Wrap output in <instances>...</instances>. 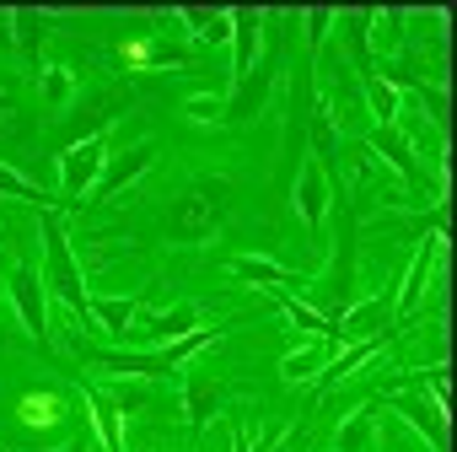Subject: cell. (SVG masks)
I'll use <instances>...</instances> for the list:
<instances>
[{"label":"cell","mask_w":457,"mask_h":452,"mask_svg":"<svg viewBox=\"0 0 457 452\" xmlns=\"http://www.w3.org/2000/svg\"><path fill=\"white\" fill-rule=\"evenodd\" d=\"M38 243H44V286H49V297H54L65 313L87 318V329H97V323H92L87 270H81V259H76V248H71V238H65L60 210H49V205L38 210Z\"/></svg>","instance_id":"obj_1"},{"label":"cell","mask_w":457,"mask_h":452,"mask_svg":"<svg viewBox=\"0 0 457 452\" xmlns=\"http://www.w3.org/2000/svg\"><path fill=\"white\" fill-rule=\"evenodd\" d=\"M226 194H232L226 178H210V172L194 178L188 194L172 210V243H210L220 232V221H226Z\"/></svg>","instance_id":"obj_2"},{"label":"cell","mask_w":457,"mask_h":452,"mask_svg":"<svg viewBox=\"0 0 457 452\" xmlns=\"http://www.w3.org/2000/svg\"><path fill=\"white\" fill-rule=\"evenodd\" d=\"M328 270H318L312 275V291H318V307L312 313H323V318H339L345 307H350V286H355V215L345 210V226L328 238Z\"/></svg>","instance_id":"obj_3"},{"label":"cell","mask_w":457,"mask_h":452,"mask_svg":"<svg viewBox=\"0 0 457 452\" xmlns=\"http://www.w3.org/2000/svg\"><path fill=\"white\" fill-rule=\"evenodd\" d=\"M6 291H12V302H17V313H22V323H28V339L54 361L60 350H54V323H49V286H44V270H38V264H12V270H6Z\"/></svg>","instance_id":"obj_4"},{"label":"cell","mask_w":457,"mask_h":452,"mask_svg":"<svg viewBox=\"0 0 457 452\" xmlns=\"http://www.w3.org/2000/svg\"><path fill=\"white\" fill-rule=\"evenodd\" d=\"M103 162H108V135H87V140H76V146H65L54 156V167H60V205L65 210L71 205H87Z\"/></svg>","instance_id":"obj_5"},{"label":"cell","mask_w":457,"mask_h":452,"mask_svg":"<svg viewBox=\"0 0 457 452\" xmlns=\"http://www.w3.org/2000/svg\"><path fill=\"white\" fill-rule=\"evenodd\" d=\"M210 366H215V345L178 366V377H183V414H188V431H194V436L220 414V377H215Z\"/></svg>","instance_id":"obj_6"},{"label":"cell","mask_w":457,"mask_h":452,"mask_svg":"<svg viewBox=\"0 0 457 452\" xmlns=\"http://www.w3.org/2000/svg\"><path fill=\"white\" fill-rule=\"evenodd\" d=\"M393 291L382 297H366V302H350L339 318H334V345H361V339H387L393 329Z\"/></svg>","instance_id":"obj_7"},{"label":"cell","mask_w":457,"mask_h":452,"mask_svg":"<svg viewBox=\"0 0 457 452\" xmlns=\"http://www.w3.org/2000/svg\"><path fill=\"white\" fill-rule=\"evenodd\" d=\"M151 162H156V140H135L129 151L108 156V162H103V172H97V183H92V194H87V205H103V199L124 194L135 178H145V172H151Z\"/></svg>","instance_id":"obj_8"},{"label":"cell","mask_w":457,"mask_h":452,"mask_svg":"<svg viewBox=\"0 0 457 452\" xmlns=\"http://www.w3.org/2000/svg\"><path fill=\"white\" fill-rule=\"evenodd\" d=\"M387 409H393V414H398V420H403L425 447H430V452H446V447H452V436H446V409H436L425 393L398 388V393L387 398Z\"/></svg>","instance_id":"obj_9"},{"label":"cell","mask_w":457,"mask_h":452,"mask_svg":"<svg viewBox=\"0 0 457 452\" xmlns=\"http://www.w3.org/2000/svg\"><path fill=\"white\" fill-rule=\"evenodd\" d=\"M328 205H334V183H328L323 162L318 156H302V167H296V215H302V226H307L312 238H323Z\"/></svg>","instance_id":"obj_10"},{"label":"cell","mask_w":457,"mask_h":452,"mask_svg":"<svg viewBox=\"0 0 457 452\" xmlns=\"http://www.w3.org/2000/svg\"><path fill=\"white\" fill-rule=\"evenodd\" d=\"M194 329H199V307H194V302H178L172 313H145V307H140V313H135V329H129L124 339L156 350V345H172V339H183V334H194Z\"/></svg>","instance_id":"obj_11"},{"label":"cell","mask_w":457,"mask_h":452,"mask_svg":"<svg viewBox=\"0 0 457 452\" xmlns=\"http://www.w3.org/2000/svg\"><path fill=\"white\" fill-rule=\"evenodd\" d=\"M361 146L377 156V162H387L409 188H420V162H414V140L398 130V124H371L366 135H361Z\"/></svg>","instance_id":"obj_12"},{"label":"cell","mask_w":457,"mask_h":452,"mask_svg":"<svg viewBox=\"0 0 457 452\" xmlns=\"http://www.w3.org/2000/svg\"><path fill=\"white\" fill-rule=\"evenodd\" d=\"M441 243H446V232H430V238L414 248V259H409V270H403V286L393 291V318H398V323H409L414 307L425 302V280H430V264H436Z\"/></svg>","instance_id":"obj_13"},{"label":"cell","mask_w":457,"mask_h":452,"mask_svg":"<svg viewBox=\"0 0 457 452\" xmlns=\"http://www.w3.org/2000/svg\"><path fill=\"white\" fill-rule=\"evenodd\" d=\"M76 388H81V398H87V409H92V431H97V447L103 452H124V414H119V404L103 393V382H92L87 372H65Z\"/></svg>","instance_id":"obj_14"},{"label":"cell","mask_w":457,"mask_h":452,"mask_svg":"<svg viewBox=\"0 0 457 452\" xmlns=\"http://www.w3.org/2000/svg\"><path fill=\"white\" fill-rule=\"evenodd\" d=\"M44 33H49V17L44 12H33V6L12 12V44L22 49V60H28L33 76H44Z\"/></svg>","instance_id":"obj_15"},{"label":"cell","mask_w":457,"mask_h":452,"mask_svg":"<svg viewBox=\"0 0 457 452\" xmlns=\"http://www.w3.org/2000/svg\"><path fill=\"white\" fill-rule=\"evenodd\" d=\"M259 28H264V12H232V76H237V81L253 76V60H259Z\"/></svg>","instance_id":"obj_16"},{"label":"cell","mask_w":457,"mask_h":452,"mask_svg":"<svg viewBox=\"0 0 457 452\" xmlns=\"http://www.w3.org/2000/svg\"><path fill=\"white\" fill-rule=\"evenodd\" d=\"M270 87H275V71H253L248 81H237V97H226V119L220 124H243V119H259L264 103H270Z\"/></svg>","instance_id":"obj_17"},{"label":"cell","mask_w":457,"mask_h":452,"mask_svg":"<svg viewBox=\"0 0 457 452\" xmlns=\"http://www.w3.org/2000/svg\"><path fill=\"white\" fill-rule=\"evenodd\" d=\"M232 275L237 280H248V286H312V275H302V270H286V264H275V259H253V254H243V259H232Z\"/></svg>","instance_id":"obj_18"},{"label":"cell","mask_w":457,"mask_h":452,"mask_svg":"<svg viewBox=\"0 0 457 452\" xmlns=\"http://www.w3.org/2000/svg\"><path fill=\"white\" fill-rule=\"evenodd\" d=\"M382 345H387V339H361V345H350V350H334V361L318 372V393H328V388H339L345 377H355L366 361L382 356Z\"/></svg>","instance_id":"obj_19"},{"label":"cell","mask_w":457,"mask_h":452,"mask_svg":"<svg viewBox=\"0 0 457 452\" xmlns=\"http://www.w3.org/2000/svg\"><path fill=\"white\" fill-rule=\"evenodd\" d=\"M334 452H377V398L345 414V425L334 431Z\"/></svg>","instance_id":"obj_20"},{"label":"cell","mask_w":457,"mask_h":452,"mask_svg":"<svg viewBox=\"0 0 457 452\" xmlns=\"http://www.w3.org/2000/svg\"><path fill=\"white\" fill-rule=\"evenodd\" d=\"M403 22H409V12H371V22H366L371 60H393L403 49Z\"/></svg>","instance_id":"obj_21"},{"label":"cell","mask_w":457,"mask_h":452,"mask_svg":"<svg viewBox=\"0 0 457 452\" xmlns=\"http://www.w3.org/2000/svg\"><path fill=\"white\" fill-rule=\"evenodd\" d=\"M334 22L345 28V44H350V76H355V81L377 76V60H371V49H366V22H371V12H339Z\"/></svg>","instance_id":"obj_22"},{"label":"cell","mask_w":457,"mask_h":452,"mask_svg":"<svg viewBox=\"0 0 457 452\" xmlns=\"http://www.w3.org/2000/svg\"><path fill=\"white\" fill-rule=\"evenodd\" d=\"M334 350H339L334 339H312V345H302V350H291V356L280 361V377H286V382H307V377H318V372L334 361Z\"/></svg>","instance_id":"obj_23"},{"label":"cell","mask_w":457,"mask_h":452,"mask_svg":"<svg viewBox=\"0 0 457 452\" xmlns=\"http://www.w3.org/2000/svg\"><path fill=\"white\" fill-rule=\"evenodd\" d=\"M135 313H140V302H135V297H92V323H97L103 334H113V339H124V334H129Z\"/></svg>","instance_id":"obj_24"},{"label":"cell","mask_w":457,"mask_h":452,"mask_svg":"<svg viewBox=\"0 0 457 452\" xmlns=\"http://www.w3.org/2000/svg\"><path fill=\"white\" fill-rule=\"evenodd\" d=\"M103 393L119 404V414H140L151 398H156V388H151V377H129V372H119V377H108L103 382Z\"/></svg>","instance_id":"obj_25"},{"label":"cell","mask_w":457,"mask_h":452,"mask_svg":"<svg viewBox=\"0 0 457 452\" xmlns=\"http://www.w3.org/2000/svg\"><path fill=\"white\" fill-rule=\"evenodd\" d=\"M361 97H366V113H371L377 124H398V113H403L398 87H387L382 76H366V81H361Z\"/></svg>","instance_id":"obj_26"},{"label":"cell","mask_w":457,"mask_h":452,"mask_svg":"<svg viewBox=\"0 0 457 452\" xmlns=\"http://www.w3.org/2000/svg\"><path fill=\"white\" fill-rule=\"evenodd\" d=\"M172 22H188L194 38H204V44H226V38H232V12H172Z\"/></svg>","instance_id":"obj_27"},{"label":"cell","mask_w":457,"mask_h":452,"mask_svg":"<svg viewBox=\"0 0 457 452\" xmlns=\"http://www.w3.org/2000/svg\"><path fill=\"white\" fill-rule=\"evenodd\" d=\"M38 87H44V103H49L54 113H60V108H71V97H76V76H71V71H60V65H44Z\"/></svg>","instance_id":"obj_28"},{"label":"cell","mask_w":457,"mask_h":452,"mask_svg":"<svg viewBox=\"0 0 457 452\" xmlns=\"http://www.w3.org/2000/svg\"><path fill=\"white\" fill-rule=\"evenodd\" d=\"M183 113H188L194 124H220V119H226V92H194V97L183 103Z\"/></svg>","instance_id":"obj_29"},{"label":"cell","mask_w":457,"mask_h":452,"mask_svg":"<svg viewBox=\"0 0 457 452\" xmlns=\"http://www.w3.org/2000/svg\"><path fill=\"white\" fill-rule=\"evenodd\" d=\"M0 194H6V199H28V205H38V210H44V199H49L38 183H28V178H22V172H12L6 162H0Z\"/></svg>","instance_id":"obj_30"},{"label":"cell","mask_w":457,"mask_h":452,"mask_svg":"<svg viewBox=\"0 0 457 452\" xmlns=\"http://www.w3.org/2000/svg\"><path fill=\"white\" fill-rule=\"evenodd\" d=\"M334 17H339V12H328V6H312V12H307V60H312V65H318V54H323V38H328Z\"/></svg>","instance_id":"obj_31"},{"label":"cell","mask_w":457,"mask_h":452,"mask_svg":"<svg viewBox=\"0 0 457 452\" xmlns=\"http://www.w3.org/2000/svg\"><path fill=\"white\" fill-rule=\"evenodd\" d=\"M226 441H232V452H253V441H248V425H243V414H226Z\"/></svg>","instance_id":"obj_32"},{"label":"cell","mask_w":457,"mask_h":452,"mask_svg":"<svg viewBox=\"0 0 457 452\" xmlns=\"http://www.w3.org/2000/svg\"><path fill=\"white\" fill-rule=\"evenodd\" d=\"M0 49H12V12H0Z\"/></svg>","instance_id":"obj_33"},{"label":"cell","mask_w":457,"mask_h":452,"mask_svg":"<svg viewBox=\"0 0 457 452\" xmlns=\"http://www.w3.org/2000/svg\"><path fill=\"white\" fill-rule=\"evenodd\" d=\"M87 441H92V436H87V431H81V436H76V441H65V447H54V452H87Z\"/></svg>","instance_id":"obj_34"},{"label":"cell","mask_w":457,"mask_h":452,"mask_svg":"<svg viewBox=\"0 0 457 452\" xmlns=\"http://www.w3.org/2000/svg\"><path fill=\"white\" fill-rule=\"evenodd\" d=\"M0 113H12V97H6V92H0Z\"/></svg>","instance_id":"obj_35"},{"label":"cell","mask_w":457,"mask_h":452,"mask_svg":"<svg viewBox=\"0 0 457 452\" xmlns=\"http://www.w3.org/2000/svg\"><path fill=\"white\" fill-rule=\"evenodd\" d=\"M226 452H232V447H226Z\"/></svg>","instance_id":"obj_36"}]
</instances>
